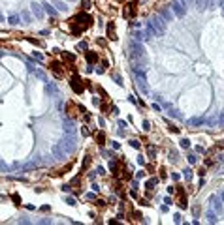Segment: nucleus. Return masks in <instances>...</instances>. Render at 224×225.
<instances>
[{
	"label": "nucleus",
	"instance_id": "obj_1",
	"mask_svg": "<svg viewBox=\"0 0 224 225\" xmlns=\"http://www.w3.org/2000/svg\"><path fill=\"white\" fill-rule=\"evenodd\" d=\"M90 23H92V17L90 15H87L85 11L77 13V15L72 19V32L74 34H81V30L87 28V26H90Z\"/></svg>",
	"mask_w": 224,
	"mask_h": 225
},
{
	"label": "nucleus",
	"instance_id": "obj_2",
	"mask_svg": "<svg viewBox=\"0 0 224 225\" xmlns=\"http://www.w3.org/2000/svg\"><path fill=\"white\" fill-rule=\"evenodd\" d=\"M147 25L155 30V36H164V34H166V21L160 15H151V19H149V23H147Z\"/></svg>",
	"mask_w": 224,
	"mask_h": 225
},
{
	"label": "nucleus",
	"instance_id": "obj_3",
	"mask_svg": "<svg viewBox=\"0 0 224 225\" xmlns=\"http://www.w3.org/2000/svg\"><path fill=\"white\" fill-rule=\"evenodd\" d=\"M128 56H130V58L132 60H145V47L141 45V43H139V41H132V43H130V47H128Z\"/></svg>",
	"mask_w": 224,
	"mask_h": 225
},
{
	"label": "nucleus",
	"instance_id": "obj_4",
	"mask_svg": "<svg viewBox=\"0 0 224 225\" xmlns=\"http://www.w3.org/2000/svg\"><path fill=\"white\" fill-rule=\"evenodd\" d=\"M60 145H62V148L66 150V154H72L75 148H77V143H75V135H66V133H64V137H62Z\"/></svg>",
	"mask_w": 224,
	"mask_h": 225
},
{
	"label": "nucleus",
	"instance_id": "obj_5",
	"mask_svg": "<svg viewBox=\"0 0 224 225\" xmlns=\"http://www.w3.org/2000/svg\"><path fill=\"white\" fill-rule=\"evenodd\" d=\"M60 118H62V130H64V133L66 135H75V124H74V120H70V118H66L64 115H60Z\"/></svg>",
	"mask_w": 224,
	"mask_h": 225
},
{
	"label": "nucleus",
	"instance_id": "obj_6",
	"mask_svg": "<svg viewBox=\"0 0 224 225\" xmlns=\"http://www.w3.org/2000/svg\"><path fill=\"white\" fill-rule=\"evenodd\" d=\"M170 10H171L173 13H175L177 17H185V15H186V6H185L183 2H179V0H173Z\"/></svg>",
	"mask_w": 224,
	"mask_h": 225
},
{
	"label": "nucleus",
	"instance_id": "obj_7",
	"mask_svg": "<svg viewBox=\"0 0 224 225\" xmlns=\"http://www.w3.org/2000/svg\"><path fill=\"white\" fill-rule=\"evenodd\" d=\"M30 10H32V15L36 17V19H44L45 11H44V8H41V4H38V2H30Z\"/></svg>",
	"mask_w": 224,
	"mask_h": 225
},
{
	"label": "nucleus",
	"instance_id": "obj_8",
	"mask_svg": "<svg viewBox=\"0 0 224 225\" xmlns=\"http://www.w3.org/2000/svg\"><path fill=\"white\" fill-rule=\"evenodd\" d=\"M81 83H83V81L79 79V77H72V81H70V86H72L77 94H81V92H83V84H81Z\"/></svg>",
	"mask_w": 224,
	"mask_h": 225
},
{
	"label": "nucleus",
	"instance_id": "obj_9",
	"mask_svg": "<svg viewBox=\"0 0 224 225\" xmlns=\"http://www.w3.org/2000/svg\"><path fill=\"white\" fill-rule=\"evenodd\" d=\"M160 17H162L166 23H170V21L173 19V11L170 8H160Z\"/></svg>",
	"mask_w": 224,
	"mask_h": 225
},
{
	"label": "nucleus",
	"instance_id": "obj_10",
	"mask_svg": "<svg viewBox=\"0 0 224 225\" xmlns=\"http://www.w3.org/2000/svg\"><path fill=\"white\" fill-rule=\"evenodd\" d=\"M45 92L49 94V96H57L59 94V86L55 83H47L45 81Z\"/></svg>",
	"mask_w": 224,
	"mask_h": 225
},
{
	"label": "nucleus",
	"instance_id": "obj_11",
	"mask_svg": "<svg viewBox=\"0 0 224 225\" xmlns=\"http://www.w3.org/2000/svg\"><path fill=\"white\" fill-rule=\"evenodd\" d=\"M53 156H55V158H64V156H66V150L62 148V145H60V143L53 146Z\"/></svg>",
	"mask_w": 224,
	"mask_h": 225
},
{
	"label": "nucleus",
	"instance_id": "obj_12",
	"mask_svg": "<svg viewBox=\"0 0 224 225\" xmlns=\"http://www.w3.org/2000/svg\"><path fill=\"white\" fill-rule=\"evenodd\" d=\"M53 6H55V10L57 11H68V6H66V2H62V0H53Z\"/></svg>",
	"mask_w": 224,
	"mask_h": 225
},
{
	"label": "nucleus",
	"instance_id": "obj_13",
	"mask_svg": "<svg viewBox=\"0 0 224 225\" xmlns=\"http://www.w3.org/2000/svg\"><path fill=\"white\" fill-rule=\"evenodd\" d=\"M41 8H44V11H45V13H49L51 17H55V15H57V10H55V6H53V4H47V2H44V4H41Z\"/></svg>",
	"mask_w": 224,
	"mask_h": 225
},
{
	"label": "nucleus",
	"instance_id": "obj_14",
	"mask_svg": "<svg viewBox=\"0 0 224 225\" xmlns=\"http://www.w3.org/2000/svg\"><path fill=\"white\" fill-rule=\"evenodd\" d=\"M204 124H205L204 118H190V120H188V126H190V128H198V126H204Z\"/></svg>",
	"mask_w": 224,
	"mask_h": 225
},
{
	"label": "nucleus",
	"instance_id": "obj_15",
	"mask_svg": "<svg viewBox=\"0 0 224 225\" xmlns=\"http://www.w3.org/2000/svg\"><path fill=\"white\" fill-rule=\"evenodd\" d=\"M107 36H109V39H117V36H115V25L113 23L107 25Z\"/></svg>",
	"mask_w": 224,
	"mask_h": 225
},
{
	"label": "nucleus",
	"instance_id": "obj_16",
	"mask_svg": "<svg viewBox=\"0 0 224 225\" xmlns=\"http://www.w3.org/2000/svg\"><path fill=\"white\" fill-rule=\"evenodd\" d=\"M8 23H10V25H19V23H21V17L13 13V15H10V17H8Z\"/></svg>",
	"mask_w": 224,
	"mask_h": 225
},
{
	"label": "nucleus",
	"instance_id": "obj_17",
	"mask_svg": "<svg viewBox=\"0 0 224 225\" xmlns=\"http://www.w3.org/2000/svg\"><path fill=\"white\" fill-rule=\"evenodd\" d=\"M85 58H87V62L90 64V62H96V60H98V54H96V53H90V51H89V53L85 54Z\"/></svg>",
	"mask_w": 224,
	"mask_h": 225
},
{
	"label": "nucleus",
	"instance_id": "obj_18",
	"mask_svg": "<svg viewBox=\"0 0 224 225\" xmlns=\"http://www.w3.org/2000/svg\"><path fill=\"white\" fill-rule=\"evenodd\" d=\"M168 115H170L171 118H181V113H179L177 109H173V107H170V109H168Z\"/></svg>",
	"mask_w": 224,
	"mask_h": 225
},
{
	"label": "nucleus",
	"instance_id": "obj_19",
	"mask_svg": "<svg viewBox=\"0 0 224 225\" xmlns=\"http://www.w3.org/2000/svg\"><path fill=\"white\" fill-rule=\"evenodd\" d=\"M156 182H158L156 178H151V180H147V184H145V188H147V189H149V191H151V189L155 188V186H156Z\"/></svg>",
	"mask_w": 224,
	"mask_h": 225
},
{
	"label": "nucleus",
	"instance_id": "obj_20",
	"mask_svg": "<svg viewBox=\"0 0 224 225\" xmlns=\"http://www.w3.org/2000/svg\"><path fill=\"white\" fill-rule=\"evenodd\" d=\"M205 218H207V221H211V223H215V221H216V216H215V212H211V210H207Z\"/></svg>",
	"mask_w": 224,
	"mask_h": 225
},
{
	"label": "nucleus",
	"instance_id": "obj_21",
	"mask_svg": "<svg viewBox=\"0 0 224 225\" xmlns=\"http://www.w3.org/2000/svg\"><path fill=\"white\" fill-rule=\"evenodd\" d=\"M205 124H207V126H216V124H219V118L211 116V118H207V120H205Z\"/></svg>",
	"mask_w": 224,
	"mask_h": 225
},
{
	"label": "nucleus",
	"instance_id": "obj_22",
	"mask_svg": "<svg viewBox=\"0 0 224 225\" xmlns=\"http://www.w3.org/2000/svg\"><path fill=\"white\" fill-rule=\"evenodd\" d=\"M128 143H130L132 148H141V145H139V141H138V139H130Z\"/></svg>",
	"mask_w": 224,
	"mask_h": 225
},
{
	"label": "nucleus",
	"instance_id": "obj_23",
	"mask_svg": "<svg viewBox=\"0 0 224 225\" xmlns=\"http://www.w3.org/2000/svg\"><path fill=\"white\" fill-rule=\"evenodd\" d=\"M21 19H23L25 23H30V11H23L21 13Z\"/></svg>",
	"mask_w": 224,
	"mask_h": 225
},
{
	"label": "nucleus",
	"instance_id": "obj_24",
	"mask_svg": "<svg viewBox=\"0 0 224 225\" xmlns=\"http://www.w3.org/2000/svg\"><path fill=\"white\" fill-rule=\"evenodd\" d=\"M34 73H36V77H38V79H41V81H44V83L47 81V79H45V73L41 72V69H36V72H34Z\"/></svg>",
	"mask_w": 224,
	"mask_h": 225
},
{
	"label": "nucleus",
	"instance_id": "obj_25",
	"mask_svg": "<svg viewBox=\"0 0 224 225\" xmlns=\"http://www.w3.org/2000/svg\"><path fill=\"white\" fill-rule=\"evenodd\" d=\"M81 8L85 10V11L90 10V0H81Z\"/></svg>",
	"mask_w": 224,
	"mask_h": 225
},
{
	"label": "nucleus",
	"instance_id": "obj_26",
	"mask_svg": "<svg viewBox=\"0 0 224 225\" xmlns=\"http://www.w3.org/2000/svg\"><path fill=\"white\" fill-rule=\"evenodd\" d=\"M181 148H190V141L188 139H181Z\"/></svg>",
	"mask_w": 224,
	"mask_h": 225
},
{
	"label": "nucleus",
	"instance_id": "obj_27",
	"mask_svg": "<svg viewBox=\"0 0 224 225\" xmlns=\"http://www.w3.org/2000/svg\"><path fill=\"white\" fill-rule=\"evenodd\" d=\"M147 152H149V156H151V158H155V156H156V148H155V146H149V148H147Z\"/></svg>",
	"mask_w": 224,
	"mask_h": 225
},
{
	"label": "nucleus",
	"instance_id": "obj_28",
	"mask_svg": "<svg viewBox=\"0 0 224 225\" xmlns=\"http://www.w3.org/2000/svg\"><path fill=\"white\" fill-rule=\"evenodd\" d=\"M185 178L186 180H192V171H190V169H185Z\"/></svg>",
	"mask_w": 224,
	"mask_h": 225
},
{
	"label": "nucleus",
	"instance_id": "obj_29",
	"mask_svg": "<svg viewBox=\"0 0 224 225\" xmlns=\"http://www.w3.org/2000/svg\"><path fill=\"white\" fill-rule=\"evenodd\" d=\"M196 161H198V158H196L194 154H190V156H188V163H190V165H194Z\"/></svg>",
	"mask_w": 224,
	"mask_h": 225
},
{
	"label": "nucleus",
	"instance_id": "obj_30",
	"mask_svg": "<svg viewBox=\"0 0 224 225\" xmlns=\"http://www.w3.org/2000/svg\"><path fill=\"white\" fill-rule=\"evenodd\" d=\"M11 201L15 203V205H21V197H19L17 193H15V195H11Z\"/></svg>",
	"mask_w": 224,
	"mask_h": 225
},
{
	"label": "nucleus",
	"instance_id": "obj_31",
	"mask_svg": "<svg viewBox=\"0 0 224 225\" xmlns=\"http://www.w3.org/2000/svg\"><path fill=\"white\" fill-rule=\"evenodd\" d=\"M113 81H115L117 84H123V79H121V75H119V73H115V75H113Z\"/></svg>",
	"mask_w": 224,
	"mask_h": 225
},
{
	"label": "nucleus",
	"instance_id": "obj_32",
	"mask_svg": "<svg viewBox=\"0 0 224 225\" xmlns=\"http://www.w3.org/2000/svg\"><path fill=\"white\" fill-rule=\"evenodd\" d=\"M66 203H68L70 206H75V199H74V197H66Z\"/></svg>",
	"mask_w": 224,
	"mask_h": 225
},
{
	"label": "nucleus",
	"instance_id": "obj_33",
	"mask_svg": "<svg viewBox=\"0 0 224 225\" xmlns=\"http://www.w3.org/2000/svg\"><path fill=\"white\" fill-rule=\"evenodd\" d=\"M77 49H81V51H87V49H89V45L85 43V41H81V43L77 45Z\"/></svg>",
	"mask_w": 224,
	"mask_h": 225
},
{
	"label": "nucleus",
	"instance_id": "obj_34",
	"mask_svg": "<svg viewBox=\"0 0 224 225\" xmlns=\"http://www.w3.org/2000/svg\"><path fill=\"white\" fill-rule=\"evenodd\" d=\"M143 130H145V131L151 130V122H149V120H143Z\"/></svg>",
	"mask_w": 224,
	"mask_h": 225
},
{
	"label": "nucleus",
	"instance_id": "obj_35",
	"mask_svg": "<svg viewBox=\"0 0 224 225\" xmlns=\"http://www.w3.org/2000/svg\"><path fill=\"white\" fill-rule=\"evenodd\" d=\"M170 156H171V158H170L171 161H177V152H175V150H170Z\"/></svg>",
	"mask_w": 224,
	"mask_h": 225
},
{
	"label": "nucleus",
	"instance_id": "obj_36",
	"mask_svg": "<svg viewBox=\"0 0 224 225\" xmlns=\"http://www.w3.org/2000/svg\"><path fill=\"white\" fill-rule=\"evenodd\" d=\"M98 143H100V145H106V137H104V133L98 135Z\"/></svg>",
	"mask_w": 224,
	"mask_h": 225
},
{
	"label": "nucleus",
	"instance_id": "obj_37",
	"mask_svg": "<svg viewBox=\"0 0 224 225\" xmlns=\"http://www.w3.org/2000/svg\"><path fill=\"white\" fill-rule=\"evenodd\" d=\"M34 58H36V60H44V54H41V53H34Z\"/></svg>",
	"mask_w": 224,
	"mask_h": 225
},
{
	"label": "nucleus",
	"instance_id": "obj_38",
	"mask_svg": "<svg viewBox=\"0 0 224 225\" xmlns=\"http://www.w3.org/2000/svg\"><path fill=\"white\" fill-rule=\"evenodd\" d=\"M216 118H219V124H220V126H224V113H222V115H219Z\"/></svg>",
	"mask_w": 224,
	"mask_h": 225
},
{
	"label": "nucleus",
	"instance_id": "obj_39",
	"mask_svg": "<svg viewBox=\"0 0 224 225\" xmlns=\"http://www.w3.org/2000/svg\"><path fill=\"white\" fill-rule=\"evenodd\" d=\"M141 177H145V171H138L136 173V178H141Z\"/></svg>",
	"mask_w": 224,
	"mask_h": 225
},
{
	"label": "nucleus",
	"instance_id": "obj_40",
	"mask_svg": "<svg viewBox=\"0 0 224 225\" xmlns=\"http://www.w3.org/2000/svg\"><path fill=\"white\" fill-rule=\"evenodd\" d=\"M87 199H89V201H94L96 195H94V193H87Z\"/></svg>",
	"mask_w": 224,
	"mask_h": 225
},
{
	"label": "nucleus",
	"instance_id": "obj_41",
	"mask_svg": "<svg viewBox=\"0 0 224 225\" xmlns=\"http://www.w3.org/2000/svg\"><path fill=\"white\" fill-rule=\"evenodd\" d=\"M83 135H85V137L89 135V128H87V126H83Z\"/></svg>",
	"mask_w": 224,
	"mask_h": 225
},
{
	"label": "nucleus",
	"instance_id": "obj_42",
	"mask_svg": "<svg viewBox=\"0 0 224 225\" xmlns=\"http://www.w3.org/2000/svg\"><path fill=\"white\" fill-rule=\"evenodd\" d=\"M64 56H66V58H68V60H74V58H75V56H74V54H68V53H64Z\"/></svg>",
	"mask_w": 224,
	"mask_h": 225
},
{
	"label": "nucleus",
	"instance_id": "obj_43",
	"mask_svg": "<svg viewBox=\"0 0 224 225\" xmlns=\"http://www.w3.org/2000/svg\"><path fill=\"white\" fill-rule=\"evenodd\" d=\"M0 23H4V15H2V13H0Z\"/></svg>",
	"mask_w": 224,
	"mask_h": 225
},
{
	"label": "nucleus",
	"instance_id": "obj_44",
	"mask_svg": "<svg viewBox=\"0 0 224 225\" xmlns=\"http://www.w3.org/2000/svg\"><path fill=\"white\" fill-rule=\"evenodd\" d=\"M2 56H6V53H4V51H0V58H2Z\"/></svg>",
	"mask_w": 224,
	"mask_h": 225
},
{
	"label": "nucleus",
	"instance_id": "obj_45",
	"mask_svg": "<svg viewBox=\"0 0 224 225\" xmlns=\"http://www.w3.org/2000/svg\"><path fill=\"white\" fill-rule=\"evenodd\" d=\"M220 148H224V141H220Z\"/></svg>",
	"mask_w": 224,
	"mask_h": 225
},
{
	"label": "nucleus",
	"instance_id": "obj_46",
	"mask_svg": "<svg viewBox=\"0 0 224 225\" xmlns=\"http://www.w3.org/2000/svg\"><path fill=\"white\" fill-rule=\"evenodd\" d=\"M68 2H75V0H68Z\"/></svg>",
	"mask_w": 224,
	"mask_h": 225
},
{
	"label": "nucleus",
	"instance_id": "obj_47",
	"mask_svg": "<svg viewBox=\"0 0 224 225\" xmlns=\"http://www.w3.org/2000/svg\"><path fill=\"white\" fill-rule=\"evenodd\" d=\"M222 10H224V8H222Z\"/></svg>",
	"mask_w": 224,
	"mask_h": 225
}]
</instances>
